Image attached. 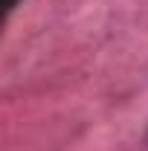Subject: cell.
Instances as JSON below:
<instances>
[{"label": "cell", "mask_w": 148, "mask_h": 151, "mask_svg": "<svg viewBox=\"0 0 148 151\" xmlns=\"http://www.w3.org/2000/svg\"><path fill=\"white\" fill-rule=\"evenodd\" d=\"M12 6H15V0H6V9H12Z\"/></svg>", "instance_id": "6da1fadb"}]
</instances>
